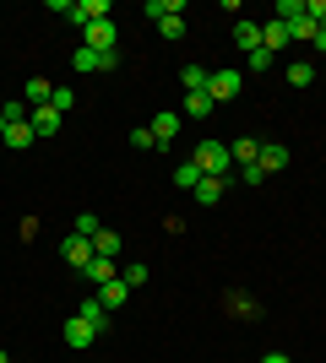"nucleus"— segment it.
<instances>
[{"label":"nucleus","mask_w":326,"mask_h":363,"mask_svg":"<svg viewBox=\"0 0 326 363\" xmlns=\"http://www.w3.org/2000/svg\"><path fill=\"white\" fill-rule=\"evenodd\" d=\"M190 163L202 168V174H212V179H229L234 174V152L223 147V141H202V147L190 152Z\"/></svg>","instance_id":"nucleus-1"},{"label":"nucleus","mask_w":326,"mask_h":363,"mask_svg":"<svg viewBox=\"0 0 326 363\" xmlns=\"http://www.w3.org/2000/svg\"><path fill=\"white\" fill-rule=\"evenodd\" d=\"M239 87H245V76L234 71V65L212 71V82H207V92H212V104H234V98H239Z\"/></svg>","instance_id":"nucleus-2"},{"label":"nucleus","mask_w":326,"mask_h":363,"mask_svg":"<svg viewBox=\"0 0 326 363\" xmlns=\"http://www.w3.org/2000/svg\"><path fill=\"white\" fill-rule=\"evenodd\" d=\"M82 33H87V38H82L87 49H98V55H120V28H114L109 16H104V22H93V28H82Z\"/></svg>","instance_id":"nucleus-3"},{"label":"nucleus","mask_w":326,"mask_h":363,"mask_svg":"<svg viewBox=\"0 0 326 363\" xmlns=\"http://www.w3.org/2000/svg\"><path fill=\"white\" fill-rule=\"evenodd\" d=\"M60 255H65V266H77V277L93 266V239H82V233H65L60 239Z\"/></svg>","instance_id":"nucleus-4"},{"label":"nucleus","mask_w":326,"mask_h":363,"mask_svg":"<svg viewBox=\"0 0 326 363\" xmlns=\"http://www.w3.org/2000/svg\"><path fill=\"white\" fill-rule=\"evenodd\" d=\"M71 65H77L82 76H87V71H114V65H120V55H98V49L77 44V55H71Z\"/></svg>","instance_id":"nucleus-5"},{"label":"nucleus","mask_w":326,"mask_h":363,"mask_svg":"<svg viewBox=\"0 0 326 363\" xmlns=\"http://www.w3.org/2000/svg\"><path fill=\"white\" fill-rule=\"evenodd\" d=\"M180 125H185V114H180V108H163V114H158V120L147 125V130H153V141H158V147H169V141L180 136Z\"/></svg>","instance_id":"nucleus-6"},{"label":"nucleus","mask_w":326,"mask_h":363,"mask_svg":"<svg viewBox=\"0 0 326 363\" xmlns=\"http://www.w3.org/2000/svg\"><path fill=\"white\" fill-rule=\"evenodd\" d=\"M71 22H77V28H93V22H104L109 16V0H71Z\"/></svg>","instance_id":"nucleus-7"},{"label":"nucleus","mask_w":326,"mask_h":363,"mask_svg":"<svg viewBox=\"0 0 326 363\" xmlns=\"http://www.w3.org/2000/svg\"><path fill=\"white\" fill-rule=\"evenodd\" d=\"M288 44H294V38H288V28H283L278 16H266V22H261V49H266V55H283Z\"/></svg>","instance_id":"nucleus-8"},{"label":"nucleus","mask_w":326,"mask_h":363,"mask_svg":"<svg viewBox=\"0 0 326 363\" xmlns=\"http://www.w3.org/2000/svg\"><path fill=\"white\" fill-rule=\"evenodd\" d=\"M190 196H196V206H217V201L229 196V179H212V174H202V184H196Z\"/></svg>","instance_id":"nucleus-9"},{"label":"nucleus","mask_w":326,"mask_h":363,"mask_svg":"<svg viewBox=\"0 0 326 363\" xmlns=\"http://www.w3.org/2000/svg\"><path fill=\"white\" fill-rule=\"evenodd\" d=\"M98 298H104V309H109V315H120V309H125V298H131V288H125V277L104 282V288H98Z\"/></svg>","instance_id":"nucleus-10"},{"label":"nucleus","mask_w":326,"mask_h":363,"mask_svg":"<svg viewBox=\"0 0 326 363\" xmlns=\"http://www.w3.org/2000/svg\"><path fill=\"white\" fill-rule=\"evenodd\" d=\"M93 325H87V320H82V315H71V320H65V347H93Z\"/></svg>","instance_id":"nucleus-11"},{"label":"nucleus","mask_w":326,"mask_h":363,"mask_svg":"<svg viewBox=\"0 0 326 363\" xmlns=\"http://www.w3.org/2000/svg\"><path fill=\"white\" fill-rule=\"evenodd\" d=\"M234 44L245 49V55H256V49H261V22H250V16L234 22Z\"/></svg>","instance_id":"nucleus-12"},{"label":"nucleus","mask_w":326,"mask_h":363,"mask_svg":"<svg viewBox=\"0 0 326 363\" xmlns=\"http://www.w3.org/2000/svg\"><path fill=\"white\" fill-rule=\"evenodd\" d=\"M212 92H185V104H180V114H185V120H207V114H212Z\"/></svg>","instance_id":"nucleus-13"},{"label":"nucleus","mask_w":326,"mask_h":363,"mask_svg":"<svg viewBox=\"0 0 326 363\" xmlns=\"http://www.w3.org/2000/svg\"><path fill=\"white\" fill-rule=\"evenodd\" d=\"M261 174H278V168H288V147H278V141H261Z\"/></svg>","instance_id":"nucleus-14"},{"label":"nucleus","mask_w":326,"mask_h":363,"mask_svg":"<svg viewBox=\"0 0 326 363\" xmlns=\"http://www.w3.org/2000/svg\"><path fill=\"white\" fill-rule=\"evenodd\" d=\"M77 315L87 320L93 331H104V325H109V309H104V298H98V293H93V298H82V303H77Z\"/></svg>","instance_id":"nucleus-15"},{"label":"nucleus","mask_w":326,"mask_h":363,"mask_svg":"<svg viewBox=\"0 0 326 363\" xmlns=\"http://www.w3.org/2000/svg\"><path fill=\"white\" fill-rule=\"evenodd\" d=\"M28 125H33V136H55V130H60V114H55V108H33L28 114Z\"/></svg>","instance_id":"nucleus-16"},{"label":"nucleus","mask_w":326,"mask_h":363,"mask_svg":"<svg viewBox=\"0 0 326 363\" xmlns=\"http://www.w3.org/2000/svg\"><path fill=\"white\" fill-rule=\"evenodd\" d=\"M229 152H234V168H250V163H256V157H261V141L239 136V141H229Z\"/></svg>","instance_id":"nucleus-17"},{"label":"nucleus","mask_w":326,"mask_h":363,"mask_svg":"<svg viewBox=\"0 0 326 363\" xmlns=\"http://www.w3.org/2000/svg\"><path fill=\"white\" fill-rule=\"evenodd\" d=\"M153 22H158V33H163L169 44H174V38H185V16H174L169 0H163V16H153Z\"/></svg>","instance_id":"nucleus-18"},{"label":"nucleus","mask_w":326,"mask_h":363,"mask_svg":"<svg viewBox=\"0 0 326 363\" xmlns=\"http://www.w3.org/2000/svg\"><path fill=\"white\" fill-rule=\"evenodd\" d=\"M93 255H98V260H114V255H120V233L98 228V233H93Z\"/></svg>","instance_id":"nucleus-19"},{"label":"nucleus","mask_w":326,"mask_h":363,"mask_svg":"<svg viewBox=\"0 0 326 363\" xmlns=\"http://www.w3.org/2000/svg\"><path fill=\"white\" fill-rule=\"evenodd\" d=\"M207 82H212L207 65H185V71H180V87H185V92H207Z\"/></svg>","instance_id":"nucleus-20"},{"label":"nucleus","mask_w":326,"mask_h":363,"mask_svg":"<svg viewBox=\"0 0 326 363\" xmlns=\"http://www.w3.org/2000/svg\"><path fill=\"white\" fill-rule=\"evenodd\" d=\"M49 98H55V82H44V76H28V104H33V108H44Z\"/></svg>","instance_id":"nucleus-21"},{"label":"nucleus","mask_w":326,"mask_h":363,"mask_svg":"<svg viewBox=\"0 0 326 363\" xmlns=\"http://www.w3.org/2000/svg\"><path fill=\"white\" fill-rule=\"evenodd\" d=\"M82 277H87L93 288H104V282H114V277H120V272H114V260H98V255H93V266H87V272H82Z\"/></svg>","instance_id":"nucleus-22"},{"label":"nucleus","mask_w":326,"mask_h":363,"mask_svg":"<svg viewBox=\"0 0 326 363\" xmlns=\"http://www.w3.org/2000/svg\"><path fill=\"white\" fill-rule=\"evenodd\" d=\"M223 303H229V309H234L239 320H256V315H261V303H256V298H245V293H229Z\"/></svg>","instance_id":"nucleus-23"},{"label":"nucleus","mask_w":326,"mask_h":363,"mask_svg":"<svg viewBox=\"0 0 326 363\" xmlns=\"http://www.w3.org/2000/svg\"><path fill=\"white\" fill-rule=\"evenodd\" d=\"M315 82V65L310 60H288V87H310Z\"/></svg>","instance_id":"nucleus-24"},{"label":"nucleus","mask_w":326,"mask_h":363,"mask_svg":"<svg viewBox=\"0 0 326 363\" xmlns=\"http://www.w3.org/2000/svg\"><path fill=\"white\" fill-rule=\"evenodd\" d=\"M6 147H33V125H6Z\"/></svg>","instance_id":"nucleus-25"},{"label":"nucleus","mask_w":326,"mask_h":363,"mask_svg":"<svg viewBox=\"0 0 326 363\" xmlns=\"http://www.w3.org/2000/svg\"><path fill=\"white\" fill-rule=\"evenodd\" d=\"M49 108H55V114H71V108H77V92H71V87H55Z\"/></svg>","instance_id":"nucleus-26"},{"label":"nucleus","mask_w":326,"mask_h":363,"mask_svg":"<svg viewBox=\"0 0 326 363\" xmlns=\"http://www.w3.org/2000/svg\"><path fill=\"white\" fill-rule=\"evenodd\" d=\"M174 179L185 184V190H196V184H202V168H196V163H190V157H185V163L174 168Z\"/></svg>","instance_id":"nucleus-27"},{"label":"nucleus","mask_w":326,"mask_h":363,"mask_svg":"<svg viewBox=\"0 0 326 363\" xmlns=\"http://www.w3.org/2000/svg\"><path fill=\"white\" fill-rule=\"evenodd\" d=\"M147 282H153V272H147V266H125V288H131V293L147 288Z\"/></svg>","instance_id":"nucleus-28"},{"label":"nucleus","mask_w":326,"mask_h":363,"mask_svg":"<svg viewBox=\"0 0 326 363\" xmlns=\"http://www.w3.org/2000/svg\"><path fill=\"white\" fill-rule=\"evenodd\" d=\"M131 147H136V152H153L158 141H153V130H147V125H136V130H131Z\"/></svg>","instance_id":"nucleus-29"},{"label":"nucleus","mask_w":326,"mask_h":363,"mask_svg":"<svg viewBox=\"0 0 326 363\" xmlns=\"http://www.w3.org/2000/svg\"><path fill=\"white\" fill-rule=\"evenodd\" d=\"M98 228H104V223H98V217H93V212H82V217H77V233H82V239H93Z\"/></svg>","instance_id":"nucleus-30"},{"label":"nucleus","mask_w":326,"mask_h":363,"mask_svg":"<svg viewBox=\"0 0 326 363\" xmlns=\"http://www.w3.org/2000/svg\"><path fill=\"white\" fill-rule=\"evenodd\" d=\"M250 60V71H272V60H278V55H266V49H256V55H245Z\"/></svg>","instance_id":"nucleus-31"},{"label":"nucleus","mask_w":326,"mask_h":363,"mask_svg":"<svg viewBox=\"0 0 326 363\" xmlns=\"http://www.w3.org/2000/svg\"><path fill=\"white\" fill-rule=\"evenodd\" d=\"M0 114H6V125H22V120H28V108H22V104H0Z\"/></svg>","instance_id":"nucleus-32"},{"label":"nucleus","mask_w":326,"mask_h":363,"mask_svg":"<svg viewBox=\"0 0 326 363\" xmlns=\"http://www.w3.org/2000/svg\"><path fill=\"white\" fill-rule=\"evenodd\" d=\"M239 179H245L250 190H256V184H266V174H261V163H250V168H239Z\"/></svg>","instance_id":"nucleus-33"},{"label":"nucleus","mask_w":326,"mask_h":363,"mask_svg":"<svg viewBox=\"0 0 326 363\" xmlns=\"http://www.w3.org/2000/svg\"><path fill=\"white\" fill-rule=\"evenodd\" d=\"M310 44H315V49L326 55V28H315V38H310Z\"/></svg>","instance_id":"nucleus-34"},{"label":"nucleus","mask_w":326,"mask_h":363,"mask_svg":"<svg viewBox=\"0 0 326 363\" xmlns=\"http://www.w3.org/2000/svg\"><path fill=\"white\" fill-rule=\"evenodd\" d=\"M261 363H288V352H266V358Z\"/></svg>","instance_id":"nucleus-35"},{"label":"nucleus","mask_w":326,"mask_h":363,"mask_svg":"<svg viewBox=\"0 0 326 363\" xmlns=\"http://www.w3.org/2000/svg\"><path fill=\"white\" fill-rule=\"evenodd\" d=\"M0 141H6V114H0Z\"/></svg>","instance_id":"nucleus-36"},{"label":"nucleus","mask_w":326,"mask_h":363,"mask_svg":"<svg viewBox=\"0 0 326 363\" xmlns=\"http://www.w3.org/2000/svg\"><path fill=\"white\" fill-rule=\"evenodd\" d=\"M0 363H11V358H6V347H0Z\"/></svg>","instance_id":"nucleus-37"},{"label":"nucleus","mask_w":326,"mask_h":363,"mask_svg":"<svg viewBox=\"0 0 326 363\" xmlns=\"http://www.w3.org/2000/svg\"><path fill=\"white\" fill-rule=\"evenodd\" d=\"M0 104H6V98H0Z\"/></svg>","instance_id":"nucleus-38"}]
</instances>
